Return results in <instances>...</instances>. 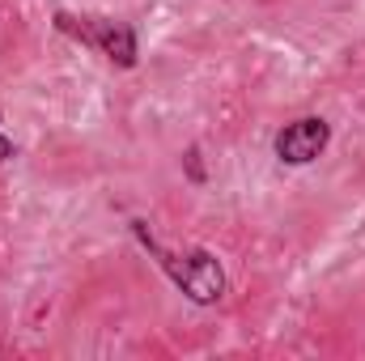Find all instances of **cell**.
Listing matches in <instances>:
<instances>
[{
  "label": "cell",
  "instance_id": "cell-1",
  "mask_svg": "<svg viewBox=\"0 0 365 361\" xmlns=\"http://www.w3.org/2000/svg\"><path fill=\"white\" fill-rule=\"evenodd\" d=\"M132 230H136V238L158 255V264L166 268V276L179 285L195 306L221 302V293H225V272H221V264H217L212 251H187V255H175V251H162V247H158V238L145 230V221H132Z\"/></svg>",
  "mask_w": 365,
  "mask_h": 361
},
{
  "label": "cell",
  "instance_id": "cell-2",
  "mask_svg": "<svg viewBox=\"0 0 365 361\" xmlns=\"http://www.w3.org/2000/svg\"><path fill=\"white\" fill-rule=\"evenodd\" d=\"M56 26L64 34H73L77 43L86 47H98L110 64L119 68H132L136 64V34L132 26L123 21H110V17H73V13H56Z\"/></svg>",
  "mask_w": 365,
  "mask_h": 361
},
{
  "label": "cell",
  "instance_id": "cell-3",
  "mask_svg": "<svg viewBox=\"0 0 365 361\" xmlns=\"http://www.w3.org/2000/svg\"><path fill=\"white\" fill-rule=\"evenodd\" d=\"M327 141H331L327 119L306 115V119H293V123H284V128L276 132V158H280L284 166H306V162H314V158L327 149Z\"/></svg>",
  "mask_w": 365,
  "mask_h": 361
},
{
  "label": "cell",
  "instance_id": "cell-4",
  "mask_svg": "<svg viewBox=\"0 0 365 361\" xmlns=\"http://www.w3.org/2000/svg\"><path fill=\"white\" fill-rule=\"evenodd\" d=\"M187 175H191V183H204V166H200V149H187Z\"/></svg>",
  "mask_w": 365,
  "mask_h": 361
},
{
  "label": "cell",
  "instance_id": "cell-5",
  "mask_svg": "<svg viewBox=\"0 0 365 361\" xmlns=\"http://www.w3.org/2000/svg\"><path fill=\"white\" fill-rule=\"evenodd\" d=\"M4 158H13V141H9V136H0V162H4Z\"/></svg>",
  "mask_w": 365,
  "mask_h": 361
}]
</instances>
